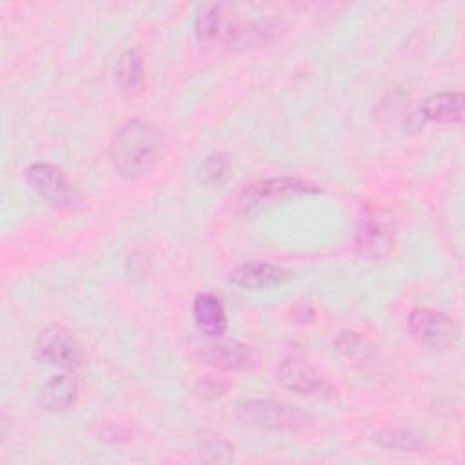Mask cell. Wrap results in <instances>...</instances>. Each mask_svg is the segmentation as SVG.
Instances as JSON below:
<instances>
[{
  "mask_svg": "<svg viewBox=\"0 0 465 465\" xmlns=\"http://www.w3.org/2000/svg\"><path fill=\"white\" fill-rule=\"evenodd\" d=\"M163 151L162 131L142 118L122 124L111 138L109 158L114 173L125 180L140 178L154 169Z\"/></svg>",
  "mask_w": 465,
  "mask_h": 465,
  "instance_id": "6da1fadb",
  "label": "cell"
},
{
  "mask_svg": "<svg viewBox=\"0 0 465 465\" xmlns=\"http://www.w3.org/2000/svg\"><path fill=\"white\" fill-rule=\"evenodd\" d=\"M236 418L240 423L262 430L296 432L311 425L309 412L276 400H247L238 403Z\"/></svg>",
  "mask_w": 465,
  "mask_h": 465,
  "instance_id": "7a4b0ae2",
  "label": "cell"
},
{
  "mask_svg": "<svg viewBox=\"0 0 465 465\" xmlns=\"http://www.w3.org/2000/svg\"><path fill=\"white\" fill-rule=\"evenodd\" d=\"M320 191L322 189L316 183L298 176L265 178L243 187V191L238 196V209L243 213H251L280 200L316 194Z\"/></svg>",
  "mask_w": 465,
  "mask_h": 465,
  "instance_id": "3957f363",
  "label": "cell"
},
{
  "mask_svg": "<svg viewBox=\"0 0 465 465\" xmlns=\"http://www.w3.org/2000/svg\"><path fill=\"white\" fill-rule=\"evenodd\" d=\"M33 352L40 363L65 371L76 369L84 360L80 341L69 329L62 325L45 327L38 334Z\"/></svg>",
  "mask_w": 465,
  "mask_h": 465,
  "instance_id": "277c9868",
  "label": "cell"
},
{
  "mask_svg": "<svg viewBox=\"0 0 465 465\" xmlns=\"http://www.w3.org/2000/svg\"><path fill=\"white\" fill-rule=\"evenodd\" d=\"M27 185L53 207H73L80 202V193L67 174L56 165L38 162L25 169Z\"/></svg>",
  "mask_w": 465,
  "mask_h": 465,
  "instance_id": "5b68a950",
  "label": "cell"
},
{
  "mask_svg": "<svg viewBox=\"0 0 465 465\" xmlns=\"http://www.w3.org/2000/svg\"><path fill=\"white\" fill-rule=\"evenodd\" d=\"M354 242L356 249L369 258L385 256L394 243V225L391 216L372 205L361 207Z\"/></svg>",
  "mask_w": 465,
  "mask_h": 465,
  "instance_id": "8992f818",
  "label": "cell"
},
{
  "mask_svg": "<svg viewBox=\"0 0 465 465\" xmlns=\"http://www.w3.org/2000/svg\"><path fill=\"white\" fill-rule=\"evenodd\" d=\"M407 325H409L411 336L418 343L430 349H438V351L449 349L458 340L456 323L452 322L450 316L440 311L418 307L411 311L407 318Z\"/></svg>",
  "mask_w": 465,
  "mask_h": 465,
  "instance_id": "52a82bcc",
  "label": "cell"
},
{
  "mask_svg": "<svg viewBox=\"0 0 465 465\" xmlns=\"http://www.w3.org/2000/svg\"><path fill=\"white\" fill-rule=\"evenodd\" d=\"M238 20L232 18V13L227 5L222 4H209L205 5L196 20H194V35L202 47L214 49V47H227L232 42Z\"/></svg>",
  "mask_w": 465,
  "mask_h": 465,
  "instance_id": "ba28073f",
  "label": "cell"
},
{
  "mask_svg": "<svg viewBox=\"0 0 465 465\" xmlns=\"http://www.w3.org/2000/svg\"><path fill=\"white\" fill-rule=\"evenodd\" d=\"M276 380L287 391L307 396H329L332 389L329 381L305 360L285 358L276 369Z\"/></svg>",
  "mask_w": 465,
  "mask_h": 465,
  "instance_id": "9c48e42d",
  "label": "cell"
},
{
  "mask_svg": "<svg viewBox=\"0 0 465 465\" xmlns=\"http://www.w3.org/2000/svg\"><path fill=\"white\" fill-rule=\"evenodd\" d=\"M203 361L223 371H251L258 363V354L252 347L227 340V341H209L198 349Z\"/></svg>",
  "mask_w": 465,
  "mask_h": 465,
  "instance_id": "30bf717a",
  "label": "cell"
},
{
  "mask_svg": "<svg viewBox=\"0 0 465 465\" xmlns=\"http://www.w3.org/2000/svg\"><path fill=\"white\" fill-rule=\"evenodd\" d=\"M289 278L291 272L287 269L263 260L243 262L229 272V282L242 289H269L287 282Z\"/></svg>",
  "mask_w": 465,
  "mask_h": 465,
  "instance_id": "8fae6325",
  "label": "cell"
},
{
  "mask_svg": "<svg viewBox=\"0 0 465 465\" xmlns=\"http://www.w3.org/2000/svg\"><path fill=\"white\" fill-rule=\"evenodd\" d=\"M193 318L200 332L220 338L227 331V314L218 296L211 292H200L193 300Z\"/></svg>",
  "mask_w": 465,
  "mask_h": 465,
  "instance_id": "7c38bea8",
  "label": "cell"
},
{
  "mask_svg": "<svg viewBox=\"0 0 465 465\" xmlns=\"http://www.w3.org/2000/svg\"><path fill=\"white\" fill-rule=\"evenodd\" d=\"M78 396V381L71 374H56L40 389L36 401L44 411H65Z\"/></svg>",
  "mask_w": 465,
  "mask_h": 465,
  "instance_id": "4fadbf2b",
  "label": "cell"
},
{
  "mask_svg": "<svg viewBox=\"0 0 465 465\" xmlns=\"http://www.w3.org/2000/svg\"><path fill=\"white\" fill-rule=\"evenodd\" d=\"M463 105H465V98L461 93H454V91L436 93V94L427 96L421 102L420 114L425 120L454 124V122H461Z\"/></svg>",
  "mask_w": 465,
  "mask_h": 465,
  "instance_id": "5bb4252c",
  "label": "cell"
},
{
  "mask_svg": "<svg viewBox=\"0 0 465 465\" xmlns=\"http://www.w3.org/2000/svg\"><path fill=\"white\" fill-rule=\"evenodd\" d=\"M116 80L120 87L129 94H138L143 89V62L142 54L136 49H125L116 60Z\"/></svg>",
  "mask_w": 465,
  "mask_h": 465,
  "instance_id": "9a60e30c",
  "label": "cell"
},
{
  "mask_svg": "<svg viewBox=\"0 0 465 465\" xmlns=\"http://www.w3.org/2000/svg\"><path fill=\"white\" fill-rule=\"evenodd\" d=\"M371 438L376 445L400 452H420L425 447L418 434L403 429H380Z\"/></svg>",
  "mask_w": 465,
  "mask_h": 465,
  "instance_id": "2e32d148",
  "label": "cell"
},
{
  "mask_svg": "<svg viewBox=\"0 0 465 465\" xmlns=\"http://www.w3.org/2000/svg\"><path fill=\"white\" fill-rule=\"evenodd\" d=\"M198 447L202 450V454L207 458V460H213V461H231L232 460V445L222 438L220 434H213V432H203L200 438H198Z\"/></svg>",
  "mask_w": 465,
  "mask_h": 465,
  "instance_id": "e0dca14e",
  "label": "cell"
},
{
  "mask_svg": "<svg viewBox=\"0 0 465 465\" xmlns=\"http://www.w3.org/2000/svg\"><path fill=\"white\" fill-rule=\"evenodd\" d=\"M203 178L211 183H223L231 174V160L225 153H213L203 160Z\"/></svg>",
  "mask_w": 465,
  "mask_h": 465,
  "instance_id": "ac0fdd59",
  "label": "cell"
},
{
  "mask_svg": "<svg viewBox=\"0 0 465 465\" xmlns=\"http://www.w3.org/2000/svg\"><path fill=\"white\" fill-rule=\"evenodd\" d=\"M336 349L349 356V358H356V356H365L369 352V343L367 340L354 331H343L338 334V338L334 340Z\"/></svg>",
  "mask_w": 465,
  "mask_h": 465,
  "instance_id": "d6986e66",
  "label": "cell"
},
{
  "mask_svg": "<svg viewBox=\"0 0 465 465\" xmlns=\"http://www.w3.org/2000/svg\"><path fill=\"white\" fill-rule=\"evenodd\" d=\"M227 385L222 381V380H216L213 376H202L198 380V385H196V391L207 398V400H213V398H218L225 392Z\"/></svg>",
  "mask_w": 465,
  "mask_h": 465,
  "instance_id": "ffe728a7",
  "label": "cell"
},
{
  "mask_svg": "<svg viewBox=\"0 0 465 465\" xmlns=\"http://www.w3.org/2000/svg\"><path fill=\"white\" fill-rule=\"evenodd\" d=\"M100 438L104 440H111V441H120V440H127V430L116 425H105L100 429Z\"/></svg>",
  "mask_w": 465,
  "mask_h": 465,
  "instance_id": "44dd1931",
  "label": "cell"
}]
</instances>
